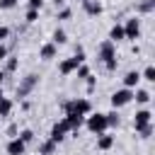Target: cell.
I'll list each match as a JSON object with an SVG mask.
<instances>
[{"label":"cell","mask_w":155,"mask_h":155,"mask_svg":"<svg viewBox=\"0 0 155 155\" xmlns=\"http://www.w3.org/2000/svg\"><path fill=\"white\" fill-rule=\"evenodd\" d=\"M85 61H87V58H85L82 46H80V44H75V56L63 58V61L58 63V73H61L63 78H68V75H73V73L78 70V65H80V63H85Z\"/></svg>","instance_id":"6da1fadb"},{"label":"cell","mask_w":155,"mask_h":155,"mask_svg":"<svg viewBox=\"0 0 155 155\" xmlns=\"http://www.w3.org/2000/svg\"><path fill=\"white\" fill-rule=\"evenodd\" d=\"M61 109H63V114L75 111V114H80V116H87V114L92 111V102H90L87 97H73V99L61 102Z\"/></svg>","instance_id":"7a4b0ae2"},{"label":"cell","mask_w":155,"mask_h":155,"mask_svg":"<svg viewBox=\"0 0 155 155\" xmlns=\"http://www.w3.org/2000/svg\"><path fill=\"white\" fill-rule=\"evenodd\" d=\"M39 75L36 73H27L24 78H19V85H17V90H15V94H17V99H27L36 87H39Z\"/></svg>","instance_id":"3957f363"},{"label":"cell","mask_w":155,"mask_h":155,"mask_svg":"<svg viewBox=\"0 0 155 155\" xmlns=\"http://www.w3.org/2000/svg\"><path fill=\"white\" fill-rule=\"evenodd\" d=\"M85 128L90 131V133H104V131H109V126H107V116L102 114V111H90L87 116H85Z\"/></svg>","instance_id":"277c9868"},{"label":"cell","mask_w":155,"mask_h":155,"mask_svg":"<svg viewBox=\"0 0 155 155\" xmlns=\"http://www.w3.org/2000/svg\"><path fill=\"white\" fill-rule=\"evenodd\" d=\"M121 27H124V41H136V39H140V19H138V15L128 17Z\"/></svg>","instance_id":"5b68a950"},{"label":"cell","mask_w":155,"mask_h":155,"mask_svg":"<svg viewBox=\"0 0 155 155\" xmlns=\"http://www.w3.org/2000/svg\"><path fill=\"white\" fill-rule=\"evenodd\" d=\"M111 109H121V107H126V104H131L133 102V90L131 87H119L114 94H111Z\"/></svg>","instance_id":"8992f818"},{"label":"cell","mask_w":155,"mask_h":155,"mask_svg":"<svg viewBox=\"0 0 155 155\" xmlns=\"http://www.w3.org/2000/svg\"><path fill=\"white\" fill-rule=\"evenodd\" d=\"M114 56H116V44L109 41V39L99 41V46H97V61L104 63V61H109V58H114Z\"/></svg>","instance_id":"52a82bcc"},{"label":"cell","mask_w":155,"mask_h":155,"mask_svg":"<svg viewBox=\"0 0 155 155\" xmlns=\"http://www.w3.org/2000/svg\"><path fill=\"white\" fill-rule=\"evenodd\" d=\"M68 133H70V128H68V124L61 119V121H56V124L51 126V133H48V138H51V140H56V143L61 145V143L68 138Z\"/></svg>","instance_id":"ba28073f"},{"label":"cell","mask_w":155,"mask_h":155,"mask_svg":"<svg viewBox=\"0 0 155 155\" xmlns=\"http://www.w3.org/2000/svg\"><path fill=\"white\" fill-rule=\"evenodd\" d=\"M63 121L68 124L70 133H78V131L85 126V116H80V114H75V111H68V114H63Z\"/></svg>","instance_id":"9c48e42d"},{"label":"cell","mask_w":155,"mask_h":155,"mask_svg":"<svg viewBox=\"0 0 155 155\" xmlns=\"http://www.w3.org/2000/svg\"><path fill=\"white\" fill-rule=\"evenodd\" d=\"M5 150H7V155H24V153H27V143H24L19 136H15V138L7 140Z\"/></svg>","instance_id":"30bf717a"},{"label":"cell","mask_w":155,"mask_h":155,"mask_svg":"<svg viewBox=\"0 0 155 155\" xmlns=\"http://www.w3.org/2000/svg\"><path fill=\"white\" fill-rule=\"evenodd\" d=\"M153 121V111L150 109H136V114H133V128H140V126H145V124H150Z\"/></svg>","instance_id":"8fae6325"},{"label":"cell","mask_w":155,"mask_h":155,"mask_svg":"<svg viewBox=\"0 0 155 155\" xmlns=\"http://www.w3.org/2000/svg\"><path fill=\"white\" fill-rule=\"evenodd\" d=\"M82 10H85L87 17H99L104 12V5H102V0H85L82 2Z\"/></svg>","instance_id":"7c38bea8"},{"label":"cell","mask_w":155,"mask_h":155,"mask_svg":"<svg viewBox=\"0 0 155 155\" xmlns=\"http://www.w3.org/2000/svg\"><path fill=\"white\" fill-rule=\"evenodd\" d=\"M56 56H58V46H56L53 41L41 44V48H39V58H41V61H53Z\"/></svg>","instance_id":"4fadbf2b"},{"label":"cell","mask_w":155,"mask_h":155,"mask_svg":"<svg viewBox=\"0 0 155 155\" xmlns=\"http://www.w3.org/2000/svg\"><path fill=\"white\" fill-rule=\"evenodd\" d=\"M114 143H116V136H111V133H97V150H111L114 148Z\"/></svg>","instance_id":"5bb4252c"},{"label":"cell","mask_w":155,"mask_h":155,"mask_svg":"<svg viewBox=\"0 0 155 155\" xmlns=\"http://www.w3.org/2000/svg\"><path fill=\"white\" fill-rule=\"evenodd\" d=\"M56 153H58V143L56 140L46 138V140L39 143V155H56Z\"/></svg>","instance_id":"9a60e30c"},{"label":"cell","mask_w":155,"mask_h":155,"mask_svg":"<svg viewBox=\"0 0 155 155\" xmlns=\"http://www.w3.org/2000/svg\"><path fill=\"white\" fill-rule=\"evenodd\" d=\"M150 99H153L150 90H143V87H136V90H133V102H136V104H143V107H145Z\"/></svg>","instance_id":"2e32d148"},{"label":"cell","mask_w":155,"mask_h":155,"mask_svg":"<svg viewBox=\"0 0 155 155\" xmlns=\"http://www.w3.org/2000/svg\"><path fill=\"white\" fill-rule=\"evenodd\" d=\"M2 63H5V65H2V70H5L7 75H12V73H17V68H19V58H17L15 53H10V56H7V58H5Z\"/></svg>","instance_id":"e0dca14e"},{"label":"cell","mask_w":155,"mask_h":155,"mask_svg":"<svg viewBox=\"0 0 155 155\" xmlns=\"http://www.w3.org/2000/svg\"><path fill=\"white\" fill-rule=\"evenodd\" d=\"M138 82H140V73H138V70H128V73L124 75V87L136 90V87H138Z\"/></svg>","instance_id":"ac0fdd59"},{"label":"cell","mask_w":155,"mask_h":155,"mask_svg":"<svg viewBox=\"0 0 155 155\" xmlns=\"http://www.w3.org/2000/svg\"><path fill=\"white\" fill-rule=\"evenodd\" d=\"M155 12V0H140L136 2V15H153Z\"/></svg>","instance_id":"d6986e66"},{"label":"cell","mask_w":155,"mask_h":155,"mask_svg":"<svg viewBox=\"0 0 155 155\" xmlns=\"http://www.w3.org/2000/svg\"><path fill=\"white\" fill-rule=\"evenodd\" d=\"M109 41H114V44H119V41H124V27L116 22L111 29H109V36H107Z\"/></svg>","instance_id":"ffe728a7"},{"label":"cell","mask_w":155,"mask_h":155,"mask_svg":"<svg viewBox=\"0 0 155 155\" xmlns=\"http://www.w3.org/2000/svg\"><path fill=\"white\" fill-rule=\"evenodd\" d=\"M51 41H53L56 46H63V44H68V34H65V29L56 27V29H53V34H51Z\"/></svg>","instance_id":"44dd1931"},{"label":"cell","mask_w":155,"mask_h":155,"mask_svg":"<svg viewBox=\"0 0 155 155\" xmlns=\"http://www.w3.org/2000/svg\"><path fill=\"white\" fill-rule=\"evenodd\" d=\"M104 116H107V126H109V128H119V126H121V116H119V109H111V111H107Z\"/></svg>","instance_id":"7402d4cb"},{"label":"cell","mask_w":155,"mask_h":155,"mask_svg":"<svg viewBox=\"0 0 155 155\" xmlns=\"http://www.w3.org/2000/svg\"><path fill=\"white\" fill-rule=\"evenodd\" d=\"M12 107H15V102H12L10 97H0V119L10 116V114H12Z\"/></svg>","instance_id":"603a6c76"},{"label":"cell","mask_w":155,"mask_h":155,"mask_svg":"<svg viewBox=\"0 0 155 155\" xmlns=\"http://www.w3.org/2000/svg\"><path fill=\"white\" fill-rule=\"evenodd\" d=\"M90 75H92V70H90V65H87V63H80V65H78V70H75V78H78V80L82 82V80H87Z\"/></svg>","instance_id":"cb8c5ba5"},{"label":"cell","mask_w":155,"mask_h":155,"mask_svg":"<svg viewBox=\"0 0 155 155\" xmlns=\"http://www.w3.org/2000/svg\"><path fill=\"white\" fill-rule=\"evenodd\" d=\"M153 131H155V126H153V121L150 124H145V126H140V128H136V133L143 138V140H148L150 136H153Z\"/></svg>","instance_id":"d4e9b609"},{"label":"cell","mask_w":155,"mask_h":155,"mask_svg":"<svg viewBox=\"0 0 155 155\" xmlns=\"http://www.w3.org/2000/svg\"><path fill=\"white\" fill-rule=\"evenodd\" d=\"M73 17V10L65 5V7H61V10H56V19L58 22H65V19H70Z\"/></svg>","instance_id":"484cf974"},{"label":"cell","mask_w":155,"mask_h":155,"mask_svg":"<svg viewBox=\"0 0 155 155\" xmlns=\"http://www.w3.org/2000/svg\"><path fill=\"white\" fill-rule=\"evenodd\" d=\"M140 80H145V82H155V65H145V70L140 73Z\"/></svg>","instance_id":"4316f807"},{"label":"cell","mask_w":155,"mask_h":155,"mask_svg":"<svg viewBox=\"0 0 155 155\" xmlns=\"http://www.w3.org/2000/svg\"><path fill=\"white\" fill-rule=\"evenodd\" d=\"M17 136H19V138H22V140H24L27 145H29V143H34V138H36V133H34L31 128H22V131H19Z\"/></svg>","instance_id":"83f0119b"},{"label":"cell","mask_w":155,"mask_h":155,"mask_svg":"<svg viewBox=\"0 0 155 155\" xmlns=\"http://www.w3.org/2000/svg\"><path fill=\"white\" fill-rule=\"evenodd\" d=\"M39 12H41V10H29V7H27V12H24V22H27V24H34V22L39 19Z\"/></svg>","instance_id":"f1b7e54d"},{"label":"cell","mask_w":155,"mask_h":155,"mask_svg":"<svg viewBox=\"0 0 155 155\" xmlns=\"http://www.w3.org/2000/svg\"><path fill=\"white\" fill-rule=\"evenodd\" d=\"M116 68H119V58H116V56L109 58V61H104V70H107V73H114Z\"/></svg>","instance_id":"f546056e"},{"label":"cell","mask_w":155,"mask_h":155,"mask_svg":"<svg viewBox=\"0 0 155 155\" xmlns=\"http://www.w3.org/2000/svg\"><path fill=\"white\" fill-rule=\"evenodd\" d=\"M19 5V0H0V10H15Z\"/></svg>","instance_id":"4dcf8cb0"},{"label":"cell","mask_w":155,"mask_h":155,"mask_svg":"<svg viewBox=\"0 0 155 155\" xmlns=\"http://www.w3.org/2000/svg\"><path fill=\"white\" fill-rule=\"evenodd\" d=\"M44 2H46V0H27V7H29V10H41Z\"/></svg>","instance_id":"1f68e13d"},{"label":"cell","mask_w":155,"mask_h":155,"mask_svg":"<svg viewBox=\"0 0 155 155\" xmlns=\"http://www.w3.org/2000/svg\"><path fill=\"white\" fill-rule=\"evenodd\" d=\"M7 56H10V46H7L5 41H2V44H0V61H5Z\"/></svg>","instance_id":"d6a6232c"},{"label":"cell","mask_w":155,"mask_h":155,"mask_svg":"<svg viewBox=\"0 0 155 155\" xmlns=\"http://www.w3.org/2000/svg\"><path fill=\"white\" fill-rule=\"evenodd\" d=\"M10 39V27H0V44Z\"/></svg>","instance_id":"836d02e7"},{"label":"cell","mask_w":155,"mask_h":155,"mask_svg":"<svg viewBox=\"0 0 155 155\" xmlns=\"http://www.w3.org/2000/svg\"><path fill=\"white\" fill-rule=\"evenodd\" d=\"M17 133H19V128H17L15 124H10V126H7V136H10V138H15Z\"/></svg>","instance_id":"e575fe53"},{"label":"cell","mask_w":155,"mask_h":155,"mask_svg":"<svg viewBox=\"0 0 155 155\" xmlns=\"http://www.w3.org/2000/svg\"><path fill=\"white\" fill-rule=\"evenodd\" d=\"M94 85H97V80L90 75V78H87V92H92V90H94Z\"/></svg>","instance_id":"d590c367"},{"label":"cell","mask_w":155,"mask_h":155,"mask_svg":"<svg viewBox=\"0 0 155 155\" xmlns=\"http://www.w3.org/2000/svg\"><path fill=\"white\" fill-rule=\"evenodd\" d=\"M53 5H56V10H61V7H65V0H53Z\"/></svg>","instance_id":"8d00e7d4"},{"label":"cell","mask_w":155,"mask_h":155,"mask_svg":"<svg viewBox=\"0 0 155 155\" xmlns=\"http://www.w3.org/2000/svg\"><path fill=\"white\" fill-rule=\"evenodd\" d=\"M5 78H7V73H5V70H2V68H0V82H2V80H5Z\"/></svg>","instance_id":"74e56055"},{"label":"cell","mask_w":155,"mask_h":155,"mask_svg":"<svg viewBox=\"0 0 155 155\" xmlns=\"http://www.w3.org/2000/svg\"><path fill=\"white\" fill-rule=\"evenodd\" d=\"M0 97H5V92H2V87H0Z\"/></svg>","instance_id":"f35d334b"},{"label":"cell","mask_w":155,"mask_h":155,"mask_svg":"<svg viewBox=\"0 0 155 155\" xmlns=\"http://www.w3.org/2000/svg\"><path fill=\"white\" fill-rule=\"evenodd\" d=\"M78 2H80V5H82V2H85V0H78Z\"/></svg>","instance_id":"ab89813d"}]
</instances>
